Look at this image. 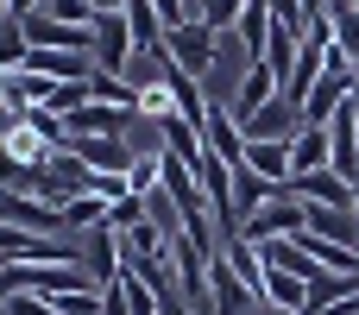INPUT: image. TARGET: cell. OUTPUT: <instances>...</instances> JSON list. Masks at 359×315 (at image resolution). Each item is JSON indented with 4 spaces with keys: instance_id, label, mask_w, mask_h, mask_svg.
Instances as JSON below:
<instances>
[{
    "instance_id": "6da1fadb",
    "label": "cell",
    "mask_w": 359,
    "mask_h": 315,
    "mask_svg": "<svg viewBox=\"0 0 359 315\" xmlns=\"http://www.w3.org/2000/svg\"><path fill=\"white\" fill-rule=\"evenodd\" d=\"M164 57H170L177 69H189L196 82H208V76H215V63H221V38H215L202 19H183V25H170V32H164Z\"/></svg>"
},
{
    "instance_id": "7a4b0ae2",
    "label": "cell",
    "mask_w": 359,
    "mask_h": 315,
    "mask_svg": "<svg viewBox=\"0 0 359 315\" xmlns=\"http://www.w3.org/2000/svg\"><path fill=\"white\" fill-rule=\"evenodd\" d=\"M240 234H246L252 246H265V240H297V234H309V208L284 189V196H278V202H265V208H259Z\"/></svg>"
},
{
    "instance_id": "3957f363",
    "label": "cell",
    "mask_w": 359,
    "mask_h": 315,
    "mask_svg": "<svg viewBox=\"0 0 359 315\" xmlns=\"http://www.w3.org/2000/svg\"><path fill=\"white\" fill-rule=\"evenodd\" d=\"M0 221L6 227H25V234H63V208L57 202H44V196H32V189H0Z\"/></svg>"
},
{
    "instance_id": "277c9868",
    "label": "cell",
    "mask_w": 359,
    "mask_h": 315,
    "mask_svg": "<svg viewBox=\"0 0 359 315\" xmlns=\"http://www.w3.org/2000/svg\"><path fill=\"white\" fill-rule=\"evenodd\" d=\"M69 120V139H126L133 133V107H114V101H82L76 114H63Z\"/></svg>"
},
{
    "instance_id": "5b68a950",
    "label": "cell",
    "mask_w": 359,
    "mask_h": 315,
    "mask_svg": "<svg viewBox=\"0 0 359 315\" xmlns=\"http://www.w3.org/2000/svg\"><path fill=\"white\" fill-rule=\"evenodd\" d=\"M202 139H208V152L221 158V164H246V126H240V114L227 107V101H208V114H202Z\"/></svg>"
},
{
    "instance_id": "8992f818",
    "label": "cell",
    "mask_w": 359,
    "mask_h": 315,
    "mask_svg": "<svg viewBox=\"0 0 359 315\" xmlns=\"http://www.w3.org/2000/svg\"><path fill=\"white\" fill-rule=\"evenodd\" d=\"M133 32H126V13H101L95 19V69H107V76H126V63H133Z\"/></svg>"
},
{
    "instance_id": "52a82bcc",
    "label": "cell",
    "mask_w": 359,
    "mask_h": 315,
    "mask_svg": "<svg viewBox=\"0 0 359 315\" xmlns=\"http://www.w3.org/2000/svg\"><path fill=\"white\" fill-rule=\"evenodd\" d=\"M208 284H215V315H252V309H259V290L227 265V253L208 265Z\"/></svg>"
},
{
    "instance_id": "ba28073f",
    "label": "cell",
    "mask_w": 359,
    "mask_h": 315,
    "mask_svg": "<svg viewBox=\"0 0 359 315\" xmlns=\"http://www.w3.org/2000/svg\"><path fill=\"white\" fill-rule=\"evenodd\" d=\"M278 95H284V82L271 76V63H246V76H240V88L227 95V107H233L240 120H252V114H259L265 101H278Z\"/></svg>"
},
{
    "instance_id": "9c48e42d",
    "label": "cell",
    "mask_w": 359,
    "mask_h": 315,
    "mask_svg": "<svg viewBox=\"0 0 359 315\" xmlns=\"http://www.w3.org/2000/svg\"><path fill=\"white\" fill-rule=\"evenodd\" d=\"M82 265L95 272V284L120 278V272H126V234H120V227H95L88 246H82Z\"/></svg>"
},
{
    "instance_id": "30bf717a",
    "label": "cell",
    "mask_w": 359,
    "mask_h": 315,
    "mask_svg": "<svg viewBox=\"0 0 359 315\" xmlns=\"http://www.w3.org/2000/svg\"><path fill=\"white\" fill-rule=\"evenodd\" d=\"M290 196H297V202H316V208H353V183H347L341 170H309V177L290 183Z\"/></svg>"
},
{
    "instance_id": "8fae6325",
    "label": "cell",
    "mask_w": 359,
    "mask_h": 315,
    "mask_svg": "<svg viewBox=\"0 0 359 315\" xmlns=\"http://www.w3.org/2000/svg\"><path fill=\"white\" fill-rule=\"evenodd\" d=\"M246 126V139H290L297 126H303V107L290 101V95H278V101H265L252 120H240Z\"/></svg>"
},
{
    "instance_id": "7c38bea8",
    "label": "cell",
    "mask_w": 359,
    "mask_h": 315,
    "mask_svg": "<svg viewBox=\"0 0 359 315\" xmlns=\"http://www.w3.org/2000/svg\"><path fill=\"white\" fill-rule=\"evenodd\" d=\"M246 164H252L259 177H271L278 189H290V183H297V164H290V139H246Z\"/></svg>"
},
{
    "instance_id": "4fadbf2b",
    "label": "cell",
    "mask_w": 359,
    "mask_h": 315,
    "mask_svg": "<svg viewBox=\"0 0 359 315\" xmlns=\"http://www.w3.org/2000/svg\"><path fill=\"white\" fill-rule=\"evenodd\" d=\"M271 0H246V13H240V32H233V44L246 51V63H265V51H271Z\"/></svg>"
},
{
    "instance_id": "5bb4252c",
    "label": "cell",
    "mask_w": 359,
    "mask_h": 315,
    "mask_svg": "<svg viewBox=\"0 0 359 315\" xmlns=\"http://www.w3.org/2000/svg\"><path fill=\"white\" fill-rule=\"evenodd\" d=\"M63 152H76L82 170H133V158H139L126 139H69Z\"/></svg>"
},
{
    "instance_id": "9a60e30c",
    "label": "cell",
    "mask_w": 359,
    "mask_h": 315,
    "mask_svg": "<svg viewBox=\"0 0 359 315\" xmlns=\"http://www.w3.org/2000/svg\"><path fill=\"white\" fill-rule=\"evenodd\" d=\"M278 196H284V189H278L271 177H259L252 164H240V170H233V215H240V227H246L265 202H278Z\"/></svg>"
},
{
    "instance_id": "2e32d148",
    "label": "cell",
    "mask_w": 359,
    "mask_h": 315,
    "mask_svg": "<svg viewBox=\"0 0 359 315\" xmlns=\"http://www.w3.org/2000/svg\"><path fill=\"white\" fill-rule=\"evenodd\" d=\"M290 164H297V177H309V170H328V164H334L328 126H297V133H290Z\"/></svg>"
},
{
    "instance_id": "e0dca14e",
    "label": "cell",
    "mask_w": 359,
    "mask_h": 315,
    "mask_svg": "<svg viewBox=\"0 0 359 315\" xmlns=\"http://www.w3.org/2000/svg\"><path fill=\"white\" fill-rule=\"evenodd\" d=\"M303 208H309V234L316 240H334V246L359 253V215L353 208H316V202H303Z\"/></svg>"
},
{
    "instance_id": "ac0fdd59",
    "label": "cell",
    "mask_w": 359,
    "mask_h": 315,
    "mask_svg": "<svg viewBox=\"0 0 359 315\" xmlns=\"http://www.w3.org/2000/svg\"><path fill=\"white\" fill-rule=\"evenodd\" d=\"M0 139H6V152H13V158H19L25 170H32V164H50V158H57V145H50V139H44V133L32 126V120H13V126H6Z\"/></svg>"
},
{
    "instance_id": "d6986e66",
    "label": "cell",
    "mask_w": 359,
    "mask_h": 315,
    "mask_svg": "<svg viewBox=\"0 0 359 315\" xmlns=\"http://www.w3.org/2000/svg\"><path fill=\"white\" fill-rule=\"evenodd\" d=\"M259 303L303 315V309H309V284H303L297 272H271V265H265V290H259Z\"/></svg>"
},
{
    "instance_id": "ffe728a7",
    "label": "cell",
    "mask_w": 359,
    "mask_h": 315,
    "mask_svg": "<svg viewBox=\"0 0 359 315\" xmlns=\"http://www.w3.org/2000/svg\"><path fill=\"white\" fill-rule=\"evenodd\" d=\"M158 133H164V152H170V158H183L189 170H196V158L208 152V139H202V126H196V120H183V114H177V120H164Z\"/></svg>"
},
{
    "instance_id": "44dd1931",
    "label": "cell",
    "mask_w": 359,
    "mask_h": 315,
    "mask_svg": "<svg viewBox=\"0 0 359 315\" xmlns=\"http://www.w3.org/2000/svg\"><path fill=\"white\" fill-rule=\"evenodd\" d=\"M107 227V202L101 196H69L63 202V234H95Z\"/></svg>"
},
{
    "instance_id": "7402d4cb",
    "label": "cell",
    "mask_w": 359,
    "mask_h": 315,
    "mask_svg": "<svg viewBox=\"0 0 359 315\" xmlns=\"http://www.w3.org/2000/svg\"><path fill=\"white\" fill-rule=\"evenodd\" d=\"M328 25H334V44L347 51V63L359 69V6L353 0H328Z\"/></svg>"
},
{
    "instance_id": "603a6c76",
    "label": "cell",
    "mask_w": 359,
    "mask_h": 315,
    "mask_svg": "<svg viewBox=\"0 0 359 315\" xmlns=\"http://www.w3.org/2000/svg\"><path fill=\"white\" fill-rule=\"evenodd\" d=\"M297 51H303V32H290V25H271V51H265V63H271V76H278V82H290V69H297Z\"/></svg>"
},
{
    "instance_id": "cb8c5ba5",
    "label": "cell",
    "mask_w": 359,
    "mask_h": 315,
    "mask_svg": "<svg viewBox=\"0 0 359 315\" xmlns=\"http://www.w3.org/2000/svg\"><path fill=\"white\" fill-rule=\"evenodd\" d=\"M240 13H246V0H196V19H202L215 38H233V32H240Z\"/></svg>"
},
{
    "instance_id": "d4e9b609",
    "label": "cell",
    "mask_w": 359,
    "mask_h": 315,
    "mask_svg": "<svg viewBox=\"0 0 359 315\" xmlns=\"http://www.w3.org/2000/svg\"><path fill=\"white\" fill-rule=\"evenodd\" d=\"M88 101H114V107H133V114H139V88H133L126 76H107V69L88 76Z\"/></svg>"
},
{
    "instance_id": "484cf974",
    "label": "cell",
    "mask_w": 359,
    "mask_h": 315,
    "mask_svg": "<svg viewBox=\"0 0 359 315\" xmlns=\"http://www.w3.org/2000/svg\"><path fill=\"white\" fill-rule=\"evenodd\" d=\"M126 183H133V196H158L164 189V145L158 152H139L133 170H126Z\"/></svg>"
},
{
    "instance_id": "4316f807",
    "label": "cell",
    "mask_w": 359,
    "mask_h": 315,
    "mask_svg": "<svg viewBox=\"0 0 359 315\" xmlns=\"http://www.w3.org/2000/svg\"><path fill=\"white\" fill-rule=\"evenodd\" d=\"M164 69H170V57H164V51H133V63H126V82L145 95V88H158V82H164Z\"/></svg>"
},
{
    "instance_id": "83f0119b",
    "label": "cell",
    "mask_w": 359,
    "mask_h": 315,
    "mask_svg": "<svg viewBox=\"0 0 359 315\" xmlns=\"http://www.w3.org/2000/svg\"><path fill=\"white\" fill-rule=\"evenodd\" d=\"M139 120H145V126H164V120H177V95H170L164 82H158V88H145V95H139Z\"/></svg>"
},
{
    "instance_id": "f1b7e54d",
    "label": "cell",
    "mask_w": 359,
    "mask_h": 315,
    "mask_svg": "<svg viewBox=\"0 0 359 315\" xmlns=\"http://www.w3.org/2000/svg\"><path fill=\"white\" fill-rule=\"evenodd\" d=\"M88 196H101L114 208L120 196H133V183H126V170H88Z\"/></svg>"
},
{
    "instance_id": "f546056e",
    "label": "cell",
    "mask_w": 359,
    "mask_h": 315,
    "mask_svg": "<svg viewBox=\"0 0 359 315\" xmlns=\"http://www.w3.org/2000/svg\"><path fill=\"white\" fill-rule=\"evenodd\" d=\"M145 215H151V202H145V196H120V202L107 208V227H120V234H133V227H139Z\"/></svg>"
},
{
    "instance_id": "4dcf8cb0",
    "label": "cell",
    "mask_w": 359,
    "mask_h": 315,
    "mask_svg": "<svg viewBox=\"0 0 359 315\" xmlns=\"http://www.w3.org/2000/svg\"><path fill=\"white\" fill-rule=\"evenodd\" d=\"M25 51H32V44H25V32H19V25H0V76H6V69H19V63H25Z\"/></svg>"
},
{
    "instance_id": "1f68e13d",
    "label": "cell",
    "mask_w": 359,
    "mask_h": 315,
    "mask_svg": "<svg viewBox=\"0 0 359 315\" xmlns=\"http://www.w3.org/2000/svg\"><path fill=\"white\" fill-rule=\"evenodd\" d=\"M101 315H133V297H126V278H107V284H101Z\"/></svg>"
},
{
    "instance_id": "d6a6232c",
    "label": "cell",
    "mask_w": 359,
    "mask_h": 315,
    "mask_svg": "<svg viewBox=\"0 0 359 315\" xmlns=\"http://www.w3.org/2000/svg\"><path fill=\"white\" fill-rule=\"evenodd\" d=\"M0 315H50V297H32V290H13V297L0 303Z\"/></svg>"
},
{
    "instance_id": "836d02e7",
    "label": "cell",
    "mask_w": 359,
    "mask_h": 315,
    "mask_svg": "<svg viewBox=\"0 0 359 315\" xmlns=\"http://www.w3.org/2000/svg\"><path fill=\"white\" fill-rule=\"evenodd\" d=\"M6 13H13V25H19L25 13H38V0H6Z\"/></svg>"
},
{
    "instance_id": "e575fe53",
    "label": "cell",
    "mask_w": 359,
    "mask_h": 315,
    "mask_svg": "<svg viewBox=\"0 0 359 315\" xmlns=\"http://www.w3.org/2000/svg\"><path fill=\"white\" fill-rule=\"evenodd\" d=\"M303 19L316 25V19H328V0H303Z\"/></svg>"
},
{
    "instance_id": "d590c367",
    "label": "cell",
    "mask_w": 359,
    "mask_h": 315,
    "mask_svg": "<svg viewBox=\"0 0 359 315\" xmlns=\"http://www.w3.org/2000/svg\"><path fill=\"white\" fill-rule=\"evenodd\" d=\"M88 6H95V13H126L133 0H88Z\"/></svg>"
},
{
    "instance_id": "8d00e7d4",
    "label": "cell",
    "mask_w": 359,
    "mask_h": 315,
    "mask_svg": "<svg viewBox=\"0 0 359 315\" xmlns=\"http://www.w3.org/2000/svg\"><path fill=\"white\" fill-rule=\"evenodd\" d=\"M164 315H196V309H189V303H177V297H170V303H164Z\"/></svg>"
},
{
    "instance_id": "74e56055",
    "label": "cell",
    "mask_w": 359,
    "mask_h": 315,
    "mask_svg": "<svg viewBox=\"0 0 359 315\" xmlns=\"http://www.w3.org/2000/svg\"><path fill=\"white\" fill-rule=\"evenodd\" d=\"M259 315H290V309H271V303H259Z\"/></svg>"
},
{
    "instance_id": "f35d334b",
    "label": "cell",
    "mask_w": 359,
    "mask_h": 315,
    "mask_svg": "<svg viewBox=\"0 0 359 315\" xmlns=\"http://www.w3.org/2000/svg\"><path fill=\"white\" fill-rule=\"evenodd\" d=\"M0 25H13V13H6V0H0Z\"/></svg>"
},
{
    "instance_id": "ab89813d",
    "label": "cell",
    "mask_w": 359,
    "mask_h": 315,
    "mask_svg": "<svg viewBox=\"0 0 359 315\" xmlns=\"http://www.w3.org/2000/svg\"><path fill=\"white\" fill-rule=\"evenodd\" d=\"M189 13H196V0H189Z\"/></svg>"
}]
</instances>
